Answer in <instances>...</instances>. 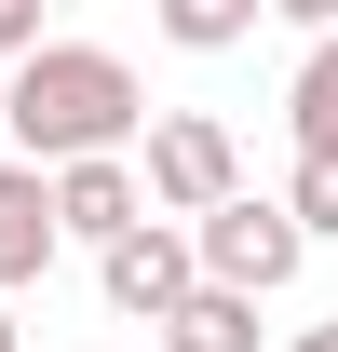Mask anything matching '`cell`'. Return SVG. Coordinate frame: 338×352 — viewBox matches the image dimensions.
<instances>
[{
    "instance_id": "6da1fadb",
    "label": "cell",
    "mask_w": 338,
    "mask_h": 352,
    "mask_svg": "<svg viewBox=\"0 0 338 352\" xmlns=\"http://www.w3.org/2000/svg\"><path fill=\"white\" fill-rule=\"evenodd\" d=\"M0 95H14V149H27V163L135 149V135L163 122V109H149V82H135L109 41H41L27 68H0Z\"/></svg>"
},
{
    "instance_id": "7a4b0ae2",
    "label": "cell",
    "mask_w": 338,
    "mask_h": 352,
    "mask_svg": "<svg viewBox=\"0 0 338 352\" xmlns=\"http://www.w3.org/2000/svg\"><path fill=\"white\" fill-rule=\"evenodd\" d=\"M190 244H203V285H244V298H284L297 258H311V230H297L284 190H230L216 217H190Z\"/></svg>"
},
{
    "instance_id": "3957f363",
    "label": "cell",
    "mask_w": 338,
    "mask_h": 352,
    "mask_svg": "<svg viewBox=\"0 0 338 352\" xmlns=\"http://www.w3.org/2000/svg\"><path fill=\"white\" fill-rule=\"evenodd\" d=\"M135 176H149V204H163V217H216V204L244 190V149H230L216 109H163V122L135 135Z\"/></svg>"
},
{
    "instance_id": "277c9868",
    "label": "cell",
    "mask_w": 338,
    "mask_h": 352,
    "mask_svg": "<svg viewBox=\"0 0 338 352\" xmlns=\"http://www.w3.org/2000/svg\"><path fill=\"white\" fill-rule=\"evenodd\" d=\"M95 285H109V311L163 325V311L203 285V244H190V217H135L122 244H95Z\"/></svg>"
},
{
    "instance_id": "5b68a950",
    "label": "cell",
    "mask_w": 338,
    "mask_h": 352,
    "mask_svg": "<svg viewBox=\"0 0 338 352\" xmlns=\"http://www.w3.org/2000/svg\"><path fill=\"white\" fill-rule=\"evenodd\" d=\"M54 217H68V244H122V230L163 217V204H149L135 149H82V163H54Z\"/></svg>"
},
{
    "instance_id": "8992f818",
    "label": "cell",
    "mask_w": 338,
    "mask_h": 352,
    "mask_svg": "<svg viewBox=\"0 0 338 352\" xmlns=\"http://www.w3.org/2000/svg\"><path fill=\"white\" fill-rule=\"evenodd\" d=\"M54 244H68V217H54V163H0V298H27L54 271Z\"/></svg>"
},
{
    "instance_id": "52a82bcc",
    "label": "cell",
    "mask_w": 338,
    "mask_h": 352,
    "mask_svg": "<svg viewBox=\"0 0 338 352\" xmlns=\"http://www.w3.org/2000/svg\"><path fill=\"white\" fill-rule=\"evenodd\" d=\"M149 352H257V298L244 285H190V298L149 325Z\"/></svg>"
},
{
    "instance_id": "ba28073f",
    "label": "cell",
    "mask_w": 338,
    "mask_h": 352,
    "mask_svg": "<svg viewBox=\"0 0 338 352\" xmlns=\"http://www.w3.org/2000/svg\"><path fill=\"white\" fill-rule=\"evenodd\" d=\"M149 14H163V41H176V54H244L271 0H149Z\"/></svg>"
},
{
    "instance_id": "9c48e42d",
    "label": "cell",
    "mask_w": 338,
    "mask_h": 352,
    "mask_svg": "<svg viewBox=\"0 0 338 352\" xmlns=\"http://www.w3.org/2000/svg\"><path fill=\"white\" fill-rule=\"evenodd\" d=\"M284 109H297V149H338V28L311 54H297V82H284Z\"/></svg>"
},
{
    "instance_id": "30bf717a",
    "label": "cell",
    "mask_w": 338,
    "mask_h": 352,
    "mask_svg": "<svg viewBox=\"0 0 338 352\" xmlns=\"http://www.w3.org/2000/svg\"><path fill=\"white\" fill-rule=\"evenodd\" d=\"M284 204H297V230H311V244H338V149H297Z\"/></svg>"
},
{
    "instance_id": "8fae6325",
    "label": "cell",
    "mask_w": 338,
    "mask_h": 352,
    "mask_svg": "<svg viewBox=\"0 0 338 352\" xmlns=\"http://www.w3.org/2000/svg\"><path fill=\"white\" fill-rule=\"evenodd\" d=\"M41 14H54V0H0V68H27V54H41V41H54Z\"/></svg>"
},
{
    "instance_id": "7c38bea8",
    "label": "cell",
    "mask_w": 338,
    "mask_h": 352,
    "mask_svg": "<svg viewBox=\"0 0 338 352\" xmlns=\"http://www.w3.org/2000/svg\"><path fill=\"white\" fill-rule=\"evenodd\" d=\"M271 14H284V28H311V41L338 28V0H271Z\"/></svg>"
},
{
    "instance_id": "4fadbf2b",
    "label": "cell",
    "mask_w": 338,
    "mask_h": 352,
    "mask_svg": "<svg viewBox=\"0 0 338 352\" xmlns=\"http://www.w3.org/2000/svg\"><path fill=\"white\" fill-rule=\"evenodd\" d=\"M297 352H338V325H297Z\"/></svg>"
},
{
    "instance_id": "5bb4252c",
    "label": "cell",
    "mask_w": 338,
    "mask_h": 352,
    "mask_svg": "<svg viewBox=\"0 0 338 352\" xmlns=\"http://www.w3.org/2000/svg\"><path fill=\"white\" fill-rule=\"evenodd\" d=\"M0 163H14V95H0Z\"/></svg>"
},
{
    "instance_id": "9a60e30c",
    "label": "cell",
    "mask_w": 338,
    "mask_h": 352,
    "mask_svg": "<svg viewBox=\"0 0 338 352\" xmlns=\"http://www.w3.org/2000/svg\"><path fill=\"white\" fill-rule=\"evenodd\" d=\"M0 352H27V339H14V298H0Z\"/></svg>"
}]
</instances>
